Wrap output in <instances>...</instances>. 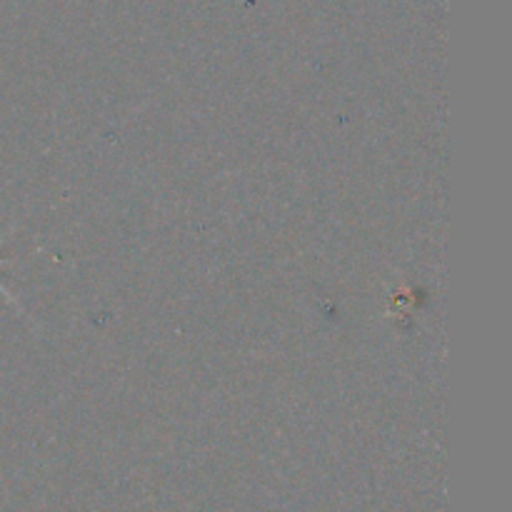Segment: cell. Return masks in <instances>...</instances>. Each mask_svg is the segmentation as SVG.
Wrapping results in <instances>:
<instances>
[{
	"mask_svg": "<svg viewBox=\"0 0 512 512\" xmlns=\"http://www.w3.org/2000/svg\"><path fill=\"white\" fill-rule=\"evenodd\" d=\"M0 293H3V295H8V290H5L3 285H0ZM8 298H10V295H8Z\"/></svg>",
	"mask_w": 512,
	"mask_h": 512,
	"instance_id": "1",
	"label": "cell"
}]
</instances>
